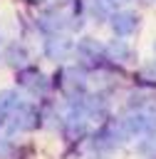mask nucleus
<instances>
[{
  "mask_svg": "<svg viewBox=\"0 0 156 159\" xmlns=\"http://www.w3.org/2000/svg\"><path fill=\"white\" fill-rule=\"evenodd\" d=\"M116 30H121V32H129V30H131V15H124V17H121V25L116 22Z\"/></svg>",
  "mask_w": 156,
  "mask_h": 159,
  "instance_id": "f257e3e1",
  "label": "nucleus"
}]
</instances>
